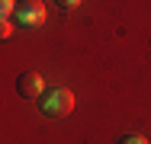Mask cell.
Returning a JSON list of instances; mask_svg holds the SVG:
<instances>
[{
  "instance_id": "6da1fadb",
  "label": "cell",
  "mask_w": 151,
  "mask_h": 144,
  "mask_svg": "<svg viewBox=\"0 0 151 144\" xmlns=\"http://www.w3.org/2000/svg\"><path fill=\"white\" fill-rule=\"evenodd\" d=\"M39 106H42V112L48 115V118H61V115H68L74 109V93L71 90H48L42 99H39Z\"/></svg>"
},
{
  "instance_id": "7a4b0ae2",
  "label": "cell",
  "mask_w": 151,
  "mask_h": 144,
  "mask_svg": "<svg viewBox=\"0 0 151 144\" xmlns=\"http://www.w3.org/2000/svg\"><path fill=\"white\" fill-rule=\"evenodd\" d=\"M45 3L42 0H19V6H16V19H19V26L26 29H35L45 23Z\"/></svg>"
},
{
  "instance_id": "3957f363",
  "label": "cell",
  "mask_w": 151,
  "mask_h": 144,
  "mask_svg": "<svg viewBox=\"0 0 151 144\" xmlns=\"http://www.w3.org/2000/svg\"><path fill=\"white\" fill-rule=\"evenodd\" d=\"M16 93L23 99H35V96H45V80L39 71H23L16 77Z\"/></svg>"
},
{
  "instance_id": "277c9868",
  "label": "cell",
  "mask_w": 151,
  "mask_h": 144,
  "mask_svg": "<svg viewBox=\"0 0 151 144\" xmlns=\"http://www.w3.org/2000/svg\"><path fill=\"white\" fill-rule=\"evenodd\" d=\"M116 144H148V138H142V135H122Z\"/></svg>"
},
{
  "instance_id": "5b68a950",
  "label": "cell",
  "mask_w": 151,
  "mask_h": 144,
  "mask_svg": "<svg viewBox=\"0 0 151 144\" xmlns=\"http://www.w3.org/2000/svg\"><path fill=\"white\" fill-rule=\"evenodd\" d=\"M13 10H16V0H0V13H3V19H6Z\"/></svg>"
},
{
  "instance_id": "8992f818",
  "label": "cell",
  "mask_w": 151,
  "mask_h": 144,
  "mask_svg": "<svg viewBox=\"0 0 151 144\" xmlns=\"http://www.w3.org/2000/svg\"><path fill=\"white\" fill-rule=\"evenodd\" d=\"M55 3H58L61 10H77L81 6V0H55Z\"/></svg>"
},
{
  "instance_id": "52a82bcc",
  "label": "cell",
  "mask_w": 151,
  "mask_h": 144,
  "mask_svg": "<svg viewBox=\"0 0 151 144\" xmlns=\"http://www.w3.org/2000/svg\"><path fill=\"white\" fill-rule=\"evenodd\" d=\"M10 32H13V26H10V19H3V26H0V35H3V38H10Z\"/></svg>"
}]
</instances>
